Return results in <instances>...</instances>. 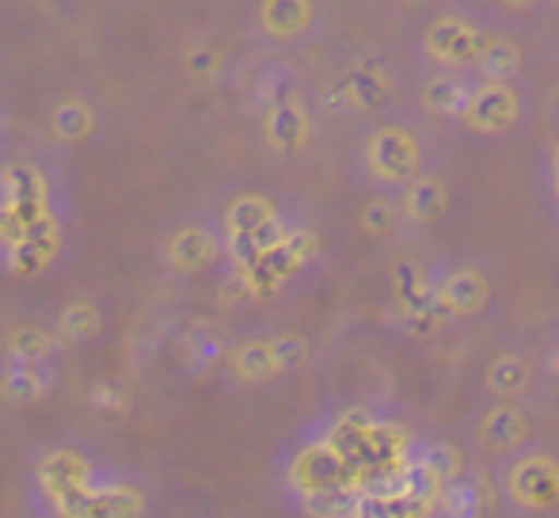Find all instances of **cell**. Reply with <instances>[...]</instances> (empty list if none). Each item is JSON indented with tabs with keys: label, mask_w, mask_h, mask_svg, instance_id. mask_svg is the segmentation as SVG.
I'll use <instances>...</instances> for the list:
<instances>
[{
	"label": "cell",
	"mask_w": 559,
	"mask_h": 518,
	"mask_svg": "<svg viewBox=\"0 0 559 518\" xmlns=\"http://www.w3.org/2000/svg\"><path fill=\"white\" fill-rule=\"evenodd\" d=\"M320 435L343 454V461L358 473L366 492L400 484L415 469V443L407 427L369 412V408H343L320 427Z\"/></svg>",
	"instance_id": "1"
},
{
	"label": "cell",
	"mask_w": 559,
	"mask_h": 518,
	"mask_svg": "<svg viewBox=\"0 0 559 518\" xmlns=\"http://www.w3.org/2000/svg\"><path fill=\"white\" fill-rule=\"evenodd\" d=\"M358 168L366 184L381 195H400L423 172H430V141L412 119H389L366 130L358 145Z\"/></svg>",
	"instance_id": "2"
},
{
	"label": "cell",
	"mask_w": 559,
	"mask_h": 518,
	"mask_svg": "<svg viewBox=\"0 0 559 518\" xmlns=\"http://www.w3.org/2000/svg\"><path fill=\"white\" fill-rule=\"evenodd\" d=\"M495 496L522 518H548L559 511V443L533 438L510 458L495 461Z\"/></svg>",
	"instance_id": "3"
},
{
	"label": "cell",
	"mask_w": 559,
	"mask_h": 518,
	"mask_svg": "<svg viewBox=\"0 0 559 518\" xmlns=\"http://www.w3.org/2000/svg\"><path fill=\"white\" fill-rule=\"evenodd\" d=\"M533 438H537V415L522 400L491 397L484 408H476V415L468 423V446L479 458L491 461V466L510 458V454H518L522 446H530Z\"/></svg>",
	"instance_id": "4"
},
{
	"label": "cell",
	"mask_w": 559,
	"mask_h": 518,
	"mask_svg": "<svg viewBox=\"0 0 559 518\" xmlns=\"http://www.w3.org/2000/svg\"><path fill=\"white\" fill-rule=\"evenodd\" d=\"M525 122V96L510 81L472 84V99L461 115V127L479 141H502Z\"/></svg>",
	"instance_id": "5"
},
{
	"label": "cell",
	"mask_w": 559,
	"mask_h": 518,
	"mask_svg": "<svg viewBox=\"0 0 559 518\" xmlns=\"http://www.w3.org/2000/svg\"><path fill=\"white\" fill-rule=\"evenodd\" d=\"M484 31L461 12H442L423 27L419 50L438 73H464L476 69L479 50H484Z\"/></svg>",
	"instance_id": "6"
},
{
	"label": "cell",
	"mask_w": 559,
	"mask_h": 518,
	"mask_svg": "<svg viewBox=\"0 0 559 518\" xmlns=\"http://www.w3.org/2000/svg\"><path fill=\"white\" fill-rule=\"evenodd\" d=\"M495 282L479 263L456 259L435 271V305L449 320H476L491 309Z\"/></svg>",
	"instance_id": "7"
},
{
	"label": "cell",
	"mask_w": 559,
	"mask_h": 518,
	"mask_svg": "<svg viewBox=\"0 0 559 518\" xmlns=\"http://www.w3.org/2000/svg\"><path fill=\"white\" fill-rule=\"evenodd\" d=\"M61 518H141L145 515V496L130 481H99L92 476L88 484L53 504Z\"/></svg>",
	"instance_id": "8"
},
{
	"label": "cell",
	"mask_w": 559,
	"mask_h": 518,
	"mask_svg": "<svg viewBox=\"0 0 559 518\" xmlns=\"http://www.w3.org/2000/svg\"><path fill=\"white\" fill-rule=\"evenodd\" d=\"M396 199H400V214H404L407 229H430V225L442 222L449 214V207H453V195H449L445 176L435 168L423 172V176L415 179L412 187H404Z\"/></svg>",
	"instance_id": "9"
},
{
	"label": "cell",
	"mask_w": 559,
	"mask_h": 518,
	"mask_svg": "<svg viewBox=\"0 0 559 518\" xmlns=\"http://www.w3.org/2000/svg\"><path fill=\"white\" fill-rule=\"evenodd\" d=\"M533 381H537V370L525 355H514V351H502L487 363L484 370V386L495 400H522L530 397Z\"/></svg>",
	"instance_id": "10"
},
{
	"label": "cell",
	"mask_w": 559,
	"mask_h": 518,
	"mask_svg": "<svg viewBox=\"0 0 559 518\" xmlns=\"http://www.w3.org/2000/svg\"><path fill=\"white\" fill-rule=\"evenodd\" d=\"M468 99H472V84L461 73H435V81H427V89H423V104L438 119L461 122Z\"/></svg>",
	"instance_id": "11"
},
{
	"label": "cell",
	"mask_w": 559,
	"mask_h": 518,
	"mask_svg": "<svg viewBox=\"0 0 559 518\" xmlns=\"http://www.w3.org/2000/svg\"><path fill=\"white\" fill-rule=\"evenodd\" d=\"M266 141L282 153H297V149L309 141V115L301 111V104L286 99V104H274L266 115Z\"/></svg>",
	"instance_id": "12"
},
{
	"label": "cell",
	"mask_w": 559,
	"mask_h": 518,
	"mask_svg": "<svg viewBox=\"0 0 559 518\" xmlns=\"http://www.w3.org/2000/svg\"><path fill=\"white\" fill-rule=\"evenodd\" d=\"M476 69L484 81H514L518 69H522V46L507 35H487Z\"/></svg>",
	"instance_id": "13"
},
{
	"label": "cell",
	"mask_w": 559,
	"mask_h": 518,
	"mask_svg": "<svg viewBox=\"0 0 559 518\" xmlns=\"http://www.w3.org/2000/svg\"><path fill=\"white\" fill-rule=\"evenodd\" d=\"M392 96V81L381 66H358L350 76L343 81V104L350 107H381Z\"/></svg>",
	"instance_id": "14"
},
{
	"label": "cell",
	"mask_w": 559,
	"mask_h": 518,
	"mask_svg": "<svg viewBox=\"0 0 559 518\" xmlns=\"http://www.w3.org/2000/svg\"><path fill=\"white\" fill-rule=\"evenodd\" d=\"M236 374H240L243 381H251V386H263V381L278 378L282 363H278V355H274V343H266V340L243 343V348L236 351Z\"/></svg>",
	"instance_id": "15"
},
{
	"label": "cell",
	"mask_w": 559,
	"mask_h": 518,
	"mask_svg": "<svg viewBox=\"0 0 559 518\" xmlns=\"http://www.w3.org/2000/svg\"><path fill=\"white\" fill-rule=\"evenodd\" d=\"M312 20V0H266L263 4V23L271 35L294 38L309 27Z\"/></svg>",
	"instance_id": "16"
},
{
	"label": "cell",
	"mask_w": 559,
	"mask_h": 518,
	"mask_svg": "<svg viewBox=\"0 0 559 518\" xmlns=\"http://www.w3.org/2000/svg\"><path fill=\"white\" fill-rule=\"evenodd\" d=\"M400 225H404V214H400L396 195L377 191L373 199L366 202V210H361V229H366L369 237H392Z\"/></svg>",
	"instance_id": "17"
},
{
	"label": "cell",
	"mask_w": 559,
	"mask_h": 518,
	"mask_svg": "<svg viewBox=\"0 0 559 518\" xmlns=\"http://www.w3.org/2000/svg\"><path fill=\"white\" fill-rule=\"evenodd\" d=\"M214 252H217L214 237H210V233H202V229L179 233L176 245H171V259H176L183 271H199V267H206L210 259H214Z\"/></svg>",
	"instance_id": "18"
},
{
	"label": "cell",
	"mask_w": 559,
	"mask_h": 518,
	"mask_svg": "<svg viewBox=\"0 0 559 518\" xmlns=\"http://www.w3.org/2000/svg\"><path fill=\"white\" fill-rule=\"evenodd\" d=\"M92 332H96V309H92V305H73V309H66V317H61V335H66V340H88Z\"/></svg>",
	"instance_id": "19"
},
{
	"label": "cell",
	"mask_w": 559,
	"mask_h": 518,
	"mask_svg": "<svg viewBox=\"0 0 559 518\" xmlns=\"http://www.w3.org/2000/svg\"><path fill=\"white\" fill-rule=\"evenodd\" d=\"M53 130L61 133V138H81L84 130H88V111H84L81 104H66L53 111Z\"/></svg>",
	"instance_id": "20"
},
{
	"label": "cell",
	"mask_w": 559,
	"mask_h": 518,
	"mask_svg": "<svg viewBox=\"0 0 559 518\" xmlns=\"http://www.w3.org/2000/svg\"><path fill=\"white\" fill-rule=\"evenodd\" d=\"M15 358H23V363H43L46 351H50V340H46L43 332H35V328H27V332L15 335Z\"/></svg>",
	"instance_id": "21"
},
{
	"label": "cell",
	"mask_w": 559,
	"mask_h": 518,
	"mask_svg": "<svg viewBox=\"0 0 559 518\" xmlns=\"http://www.w3.org/2000/svg\"><path fill=\"white\" fill-rule=\"evenodd\" d=\"M271 343H274V355H278V363H282V374H289L294 366L305 363V343L297 340V335H278V340H271Z\"/></svg>",
	"instance_id": "22"
},
{
	"label": "cell",
	"mask_w": 559,
	"mask_h": 518,
	"mask_svg": "<svg viewBox=\"0 0 559 518\" xmlns=\"http://www.w3.org/2000/svg\"><path fill=\"white\" fill-rule=\"evenodd\" d=\"M502 8H510V12H530V8H537L540 0H499Z\"/></svg>",
	"instance_id": "23"
},
{
	"label": "cell",
	"mask_w": 559,
	"mask_h": 518,
	"mask_svg": "<svg viewBox=\"0 0 559 518\" xmlns=\"http://www.w3.org/2000/svg\"><path fill=\"white\" fill-rule=\"evenodd\" d=\"M407 8H427V4H435V0H404Z\"/></svg>",
	"instance_id": "24"
},
{
	"label": "cell",
	"mask_w": 559,
	"mask_h": 518,
	"mask_svg": "<svg viewBox=\"0 0 559 518\" xmlns=\"http://www.w3.org/2000/svg\"><path fill=\"white\" fill-rule=\"evenodd\" d=\"M556 195H559V153H556Z\"/></svg>",
	"instance_id": "25"
},
{
	"label": "cell",
	"mask_w": 559,
	"mask_h": 518,
	"mask_svg": "<svg viewBox=\"0 0 559 518\" xmlns=\"http://www.w3.org/2000/svg\"><path fill=\"white\" fill-rule=\"evenodd\" d=\"M556 343H559V320H556Z\"/></svg>",
	"instance_id": "26"
},
{
	"label": "cell",
	"mask_w": 559,
	"mask_h": 518,
	"mask_svg": "<svg viewBox=\"0 0 559 518\" xmlns=\"http://www.w3.org/2000/svg\"><path fill=\"white\" fill-rule=\"evenodd\" d=\"M552 4H556V8H559V0H552Z\"/></svg>",
	"instance_id": "27"
}]
</instances>
